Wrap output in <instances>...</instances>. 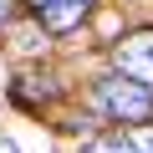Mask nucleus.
I'll return each instance as SVG.
<instances>
[{
  "instance_id": "3",
  "label": "nucleus",
  "mask_w": 153,
  "mask_h": 153,
  "mask_svg": "<svg viewBox=\"0 0 153 153\" xmlns=\"http://www.w3.org/2000/svg\"><path fill=\"white\" fill-rule=\"evenodd\" d=\"M82 153H128V133H97L82 143Z\"/></svg>"
},
{
  "instance_id": "4",
  "label": "nucleus",
  "mask_w": 153,
  "mask_h": 153,
  "mask_svg": "<svg viewBox=\"0 0 153 153\" xmlns=\"http://www.w3.org/2000/svg\"><path fill=\"white\" fill-rule=\"evenodd\" d=\"M128 153H153V123H138L128 133Z\"/></svg>"
},
{
  "instance_id": "2",
  "label": "nucleus",
  "mask_w": 153,
  "mask_h": 153,
  "mask_svg": "<svg viewBox=\"0 0 153 153\" xmlns=\"http://www.w3.org/2000/svg\"><path fill=\"white\" fill-rule=\"evenodd\" d=\"M112 66L123 76H133V82L153 87V31H133L112 46Z\"/></svg>"
},
{
  "instance_id": "6",
  "label": "nucleus",
  "mask_w": 153,
  "mask_h": 153,
  "mask_svg": "<svg viewBox=\"0 0 153 153\" xmlns=\"http://www.w3.org/2000/svg\"><path fill=\"white\" fill-rule=\"evenodd\" d=\"M26 5H31V10H41V5H51V0H26ZM87 5H97V0H87Z\"/></svg>"
},
{
  "instance_id": "7",
  "label": "nucleus",
  "mask_w": 153,
  "mask_h": 153,
  "mask_svg": "<svg viewBox=\"0 0 153 153\" xmlns=\"http://www.w3.org/2000/svg\"><path fill=\"white\" fill-rule=\"evenodd\" d=\"M0 153H21V148H16V143H10V138H0Z\"/></svg>"
},
{
  "instance_id": "1",
  "label": "nucleus",
  "mask_w": 153,
  "mask_h": 153,
  "mask_svg": "<svg viewBox=\"0 0 153 153\" xmlns=\"http://www.w3.org/2000/svg\"><path fill=\"white\" fill-rule=\"evenodd\" d=\"M97 107L112 117V123H153V87L133 82V76L112 71L97 82Z\"/></svg>"
},
{
  "instance_id": "5",
  "label": "nucleus",
  "mask_w": 153,
  "mask_h": 153,
  "mask_svg": "<svg viewBox=\"0 0 153 153\" xmlns=\"http://www.w3.org/2000/svg\"><path fill=\"white\" fill-rule=\"evenodd\" d=\"M10 21H16V0H0V31H5Z\"/></svg>"
}]
</instances>
